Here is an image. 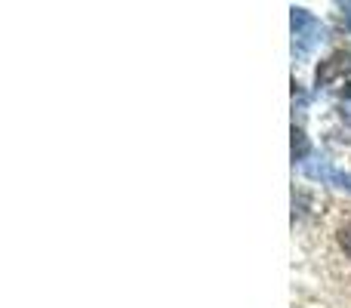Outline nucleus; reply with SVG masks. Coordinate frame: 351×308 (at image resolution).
<instances>
[{
	"label": "nucleus",
	"instance_id": "f03ea898",
	"mask_svg": "<svg viewBox=\"0 0 351 308\" xmlns=\"http://www.w3.org/2000/svg\"><path fill=\"white\" fill-rule=\"evenodd\" d=\"M302 173L305 176H311V179H324V182H333V185H339V188H348L351 191V176L346 173H336L333 167H330L327 161H321V163H302Z\"/></svg>",
	"mask_w": 351,
	"mask_h": 308
},
{
	"label": "nucleus",
	"instance_id": "20e7f679",
	"mask_svg": "<svg viewBox=\"0 0 351 308\" xmlns=\"http://www.w3.org/2000/svg\"><path fill=\"white\" fill-rule=\"evenodd\" d=\"M305 154H308V139L299 127H293V161H302Z\"/></svg>",
	"mask_w": 351,
	"mask_h": 308
},
{
	"label": "nucleus",
	"instance_id": "7ed1b4c3",
	"mask_svg": "<svg viewBox=\"0 0 351 308\" xmlns=\"http://www.w3.org/2000/svg\"><path fill=\"white\" fill-rule=\"evenodd\" d=\"M348 59H351V56H346V53H336V56H330V59L321 65V71H317V84H327V80H333L336 74L351 71V65H342V62H348Z\"/></svg>",
	"mask_w": 351,
	"mask_h": 308
},
{
	"label": "nucleus",
	"instance_id": "39448f33",
	"mask_svg": "<svg viewBox=\"0 0 351 308\" xmlns=\"http://www.w3.org/2000/svg\"><path fill=\"white\" fill-rule=\"evenodd\" d=\"M342 247H346V253L351 256V225L348 228H342Z\"/></svg>",
	"mask_w": 351,
	"mask_h": 308
},
{
	"label": "nucleus",
	"instance_id": "f257e3e1",
	"mask_svg": "<svg viewBox=\"0 0 351 308\" xmlns=\"http://www.w3.org/2000/svg\"><path fill=\"white\" fill-rule=\"evenodd\" d=\"M324 40V25L302 6H293V56L305 59Z\"/></svg>",
	"mask_w": 351,
	"mask_h": 308
}]
</instances>
